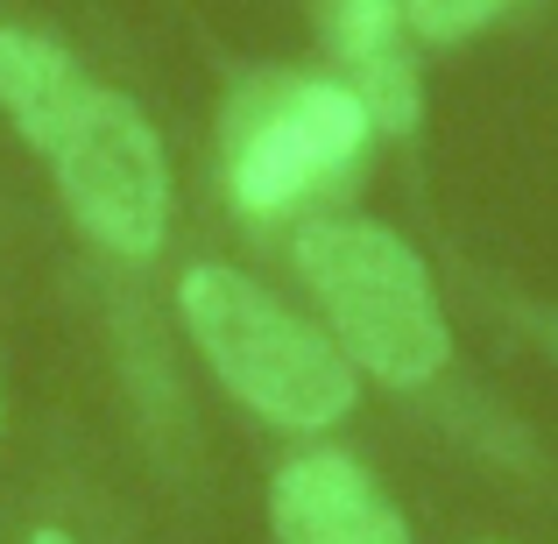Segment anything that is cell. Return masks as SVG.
<instances>
[{
  "label": "cell",
  "instance_id": "cell-1",
  "mask_svg": "<svg viewBox=\"0 0 558 544\" xmlns=\"http://www.w3.org/2000/svg\"><path fill=\"white\" fill-rule=\"evenodd\" d=\"M290 255L326 312L332 347L354 367H368L389 389H417L446 367V312H438L432 269L403 233L375 227V219H304Z\"/></svg>",
  "mask_w": 558,
  "mask_h": 544
},
{
  "label": "cell",
  "instance_id": "cell-2",
  "mask_svg": "<svg viewBox=\"0 0 558 544\" xmlns=\"http://www.w3.org/2000/svg\"><path fill=\"white\" fill-rule=\"evenodd\" d=\"M178 312L205 367L255 418L283 424V432H326L354 410V361L318 326H304L290 304H276L255 276L227 269V262H198L178 283Z\"/></svg>",
  "mask_w": 558,
  "mask_h": 544
},
{
  "label": "cell",
  "instance_id": "cell-3",
  "mask_svg": "<svg viewBox=\"0 0 558 544\" xmlns=\"http://www.w3.org/2000/svg\"><path fill=\"white\" fill-rule=\"evenodd\" d=\"M57 191H64L71 219L93 233L99 247L128 262H149L170 233V164L156 128L142 121L135 99L93 85L85 107L64 121V135L43 149Z\"/></svg>",
  "mask_w": 558,
  "mask_h": 544
},
{
  "label": "cell",
  "instance_id": "cell-4",
  "mask_svg": "<svg viewBox=\"0 0 558 544\" xmlns=\"http://www.w3.org/2000/svg\"><path fill=\"white\" fill-rule=\"evenodd\" d=\"M361 142H368V107L354 99V85L332 78L276 85L233 135L227 191L247 219H276L304 205L312 191H326L361 156Z\"/></svg>",
  "mask_w": 558,
  "mask_h": 544
},
{
  "label": "cell",
  "instance_id": "cell-5",
  "mask_svg": "<svg viewBox=\"0 0 558 544\" xmlns=\"http://www.w3.org/2000/svg\"><path fill=\"white\" fill-rule=\"evenodd\" d=\"M276 544H410L396 503L347 452H304L269 481Z\"/></svg>",
  "mask_w": 558,
  "mask_h": 544
},
{
  "label": "cell",
  "instance_id": "cell-6",
  "mask_svg": "<svg viewBox=\"0 0 558 544\" xmlns=\"http://www.w3.org/2000/svg\"><path fill=\"white\" fill-rule=\"evenodd\" d=\"M332 43L354 71V99L368 107V128H417V71L403 57V8L396 0H340L332 8Z\"/></svg>",
  "mask_w": 558,
  "mask_h": 544
},
{
  "label": "cell",
  "instance_id": "cell-7",
  "mask_svg": "<svg viewBox=\"0 0 558 544\" xmlns=\"http://www.w3.org/2000/svg\"><path fill=\"white\" fill-rule=\"evenodd\" d=\"M85 93H93V78L57 43H43L36 28H0V113L36 156L64 135V121L85 107Z\"/></svg>",
  "mask_w": 558,
  "mask_h": 544
},
{
  "label": "cell",
  "instance_id": "cell-8",
  "mask_svg": "<svg viewBox=\"0 0 558 544\" xmlns=\"http://www.w3.org/2000/svg\"><path fill=\"white\" fill-rule=\"evenodd\" d=\"M509 0H410V28H417L424 43H460L474 36L481 22H495Z\"/></svg>",
  "mask_w": 558,
  "mask_h": 544
},
{
  "label": "cell",
  "instance_id": "cell-9",
  "mask_svg": "<svg viewBox=\"0 0 558 544\" xmlns=\"http://www.w3.org/2000/svg\"><path fill=\"white\" fill-rule=\"evenodd\" d=\"M28 544H78V537H71V531H36Z\"/></svg>",
  "mask_w": 558,
  "mask_h": 544
},
{
  "label": "cell",
  "instance_id": "cell-10",
  "mask_svg": "<svg viewBox=\"0 0 558 544\" xmlns=\"http://www.w3.org/2000/svg\"><path fill=\"white\" fill-rule=\"evenodd\" d=\"M0 418H8V403H0Z\"/></svg>",
  "mask_w": 558,
  "mask_h": 544
}]
</instances>
